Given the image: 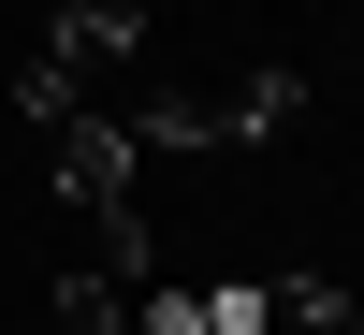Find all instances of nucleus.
Masks as SVG:
<instances>
[{"label": "nucleus", "mask_w": 364, "mask_h": 335, "mask_svg": "<svg viewBox=\"0 0 364 335\" xmlns=\"http://www.w3.org/2000/svg\"><path fill=\"white\" fill-rule=\"evenodd\" d=\"M132 44H146V15H132V0H73V15L44 29V58L15 73V117H29V132L87 117V102H102V73H132Z\"/></svg>", "instance_id": "obj_1"}, {"label": "nucleus", "mask_w": 364, "mask_h": 335, "mask_svg": "<svg viewBox=\"0 0 364 335\" xmlns=\"http://www.w3.org/2000/svg\"><path fill=\"white\" fill-rule=\"evenodd\" d=\"M132 117V146H262V132H291L306 117V73H248V87H146V102H117Z\"/></svg>", "instance_id": "obj_2"}, {"label": "nucleus", "mask_w": 364, "mask_h": 335, "mask_svg": "<svg viewBox=\"0 0 364 335\" xmlns=\"http://www.w3.org/2000/svg\"><path fill=\"white\" fill-rule=\"evenodd\" d=\"M132 335H262V292L233 277V292H175V277H146L132 292Z\"/></svg>", "instance_id": "obj_3"}, {"label": "nucleus", "mask_w": 364, "mask_h": 335, "mask_svg": "<svg viewBox=\"0 0 364 335\" xmlns=\"http://www.w3.org/2000/svg\"><path fill=\"white\" fill-rule=\"evenodd\" d=\"M262 335H364V307L336 277H262Z\"/></svg>", "instance_id": "obj_4"}, {"label": "nucleus", "mask_w": 364, "mask_h": 335, "mask_svg": "<svg viewBox=\"0 0 364 335\" xmlns=\"http://www.w3.org/2000/svg\"><path fill=\"white\" fill-rule=\"evenodd\" d=\"M44 335H132V292H117V277H87V262H73V277L44 292Z\"/></svg>", "instance_id": "obj_5"}]
</instances>
